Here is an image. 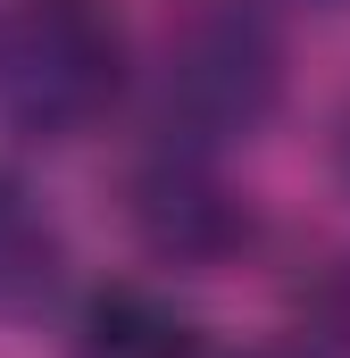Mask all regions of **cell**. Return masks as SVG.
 Listing matches in <instances>:
<instances>
[{
  "label": "cell",
  "mask_w": 350,
  "mask_h": 358,
  "mask_svg": "<svg viewBox=\"0 0 350 358\" xmlns=\"http://www.w3.org/2000/svg\"><path fill=\"white\" fill-rule=\"evenodd\" d=\"M284 100V34L251 0H200L159 42V142L167 150H217L251 142Z\"/></svg>",
  "instance_id": "7a4b0ae2"
},
{
  "label": "cell",
  "mask_w": 350,
  "mask_h": 358,
  "mask_svg": "<svg viewBox=\"0 0 350 358\" xmlns=\"http://www.w3.org/2000/svg\"><path fill=\"white\" fill-rule=\"evenodd\" d=\"M309 342L326 358H350V259L326 275V292H317V325H309Z\"/></svg>",
  "instance_id": "8992f818"
},
{
  "label": "cell",
  "mask_w": 350,
  "mask_h": 358,
  "mask_svg": "<svg viewBox=\"0 0 350 358\" xmlns=\"http://www.w3.org/2000/svg\"><path fill=\"white\" fill-rule=\"evenodd\" d=\"M251 358H326V350H317V342L300 334V342H275V350H251Z\"/></svg>",
  "instance_id": "ba28073f"
},
{
  "label": "cell",
  "mask_w": 350,
  "mask_h": 358,
  "mask_svg": "<svg viewBox=\"0 0 350 358\" xmlns=\"http://www.w3.org/2000/svg\"><path fill=\"white\" fill-rule=\"evenodd\" d=\"M59 283H67V234H59V217L17 176H0V325L42 317L59 300Z\"/></svg>",
  "instance_id": "277c9868"
},
{
  "label": "cell",
  "mask_w": 350,
  "mask_h": 358,
  "mask_svg": "<svg viewBox=\"0 0 350 358\" xmlns=\"http://www.w3.org/2000/svg\"><path fill=\"white\" fill-rule=\"evenodd\" d=\"M134 234L175 267H225L251 242V208L217 183V167L200 150L159 142V159L134 176Z\"/></svg>",
  "instance_id": "3957f363"
},
{
  "label": "cell",
  "mask_w": 350,
  "mask_h": 358,
  "mask_svg": "<svg viewBox=\"0 0 350 358\" xmlns=\"http://www.w3.org/2000/svg\"><path fill=\"white\" fill-rule=\"evenodd\" d=\"M125 92V25L108 0H0V134L76 142Z\"/></svg>",
  "instance_id": "6da1fadb"
},
{
  "label": "cell",
  "mask_w": 350,
  "mask_h": 358,
  "mask_svg": "<svg viewBox=\"0 0 350 358\" xmlns=\"http://www.w3.org/2000/svg\"><path fill=\"white\" fill-rule=\"evenodd\" d=\"M334 176H342V192H350V108H342V125H334Z\"/></svg>",
  "instance_id": "52a82bcc"
},
{
  "label": "cell",
  "mask_w": 350,
  "mask_h": 358,
  "mask_svg": "<svg viewBox=\"0 0 350 358\" xmlns=\"http://www.w3.org/2000/svg\"><path fill=\"white\" fill-rule=\"evenodd\" d=\"M67 358H209V342L175 300L142 292V283H117V292H100L84 308Z\"/></svg>",
  "instance_id": "5b68a950"
}]
</instances>
